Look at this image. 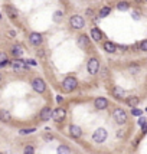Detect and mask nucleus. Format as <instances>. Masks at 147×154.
<instances>
[{
	"mask_svg": "<svg viewBox=\"0 0 147 154\" xmlns=\"http://www.w3.org/2000/svg\"><path fill=\"white\" fill-rule=\"evenodd\" d=\"M1 62H7V56H6V54H3V52H0V64Z\"/></svg>",
	"mask_w": 147,
	"mask_h": 154,
	"instance_id": "nucleus-28",
	"label": "nucleus"
},
{
	"mask_svg": "<svg viewBox=\"0 0 147 154\" xmlns=\"http://www.w3.org/2000/svg\"><path fill=\"white\" fill-rule=\"evenodd\" d=\"M51 118H52V111H51V108L45 107L43 110L41 111V120H42V121H48V120H51Z\"/></svg>",
	"mask_w": 147,
	"mask_h": 154,
	"instance_id": "nucleus-14",
	"label": "nucleus"
},
{
	"mask_svg": "<svg viewBox=\"0 0 147 154\" xmlns=\"http://www.w3.org/2000/svg\"><path fill=\"white\" fill-rule=\"evenodd\" d=\"M107 130L105 128H98V130H95L94 132V135H92V140L95 141V143H104L105 140H107Z\"/></svg>",
	"mask_w": 147,
	"mask_h": 154,
	"instance_id": "nucleus-3",
	"label": "nucleus"
},
{
	"mask_svg": "<svg viewBox=\"0 0 147 154\" xmlns=\"http://www.w3.org/2000/svg\"><path fill=\"white\" fill-rule=\"evenodd\" d=\"M30 132H35V128H25V130H20L19 134H20V135H25V134H30Z\"/></svg>",
	"mask_w": 147,
	"mask_h": 154,
	"instance_id": "nucleus-25",
	"label": "nucleus"
},
{
	"mask_svg": "<svg viewBox=\"0 0 147 154\" xmlns=\"http://www.w3.org/2000/svg\"><path fill=\"white\" fill-rule=\"evenodd\" d=\"M69 153H71V150H69L67 145H61L58 148V154H69Z\"/></svg>",
	"mask_w": 147,
	"mask_h": 154,
	"instance_id": "nucleus-22",
	"label": "nucleus"
},
{
	"mask_svg": "<svg viewBox=\"0 0 147 154\" xmlns=\"http://www.w3.org/2000/svg\"><path fill=\"white\" fill-rule=\"evenodd\" d=\"M133 17H134V19H138V17H140V13H138V12H134V13H133Z\"/></svg>",
	"mask_w": 147,
	"mask_h": 154,
	"instance_id": "nucleus-31",
	"label": "nucleus"
},
{
	"mask_svg": "<svg viewBox=\"0 0 147 154\" xmlns=\"http://www.w3.org/2000/svg\"><path fill=\"white\" fill-rule=\"evenodd\" d=\"M32 87H33V89L36 91V92H45V81L43 79H41V78H35L33 81H32Z\"/></svg>",
	"mask_w": 147,
	"mask_h": 154,
	"instance_id": "nucleus-6",
	"label": "nucleus"
},
{
	"mask_svg": "<svg viewBox=\"0 0 147 154\" xmlns=\"http://www.w3.org/2000/svg\"><path fill=\"white\" fill-rule=\"evenodd\" d=\"M94 105H95L97 110H105L108 107V101L105 98H97L95 102H94Z\"/></svg>",
	"mask_w": 147,
	"mask_h": 154,
	"instance_id": "nucleus-11",
	"label": "nucleus"
},
{
	"mask_svg": "<svg viewBox=\"0 0 147 154\" xmlns=\"http://www.w3.org/2000/svg\"><path fill=\"white\" fill-rule=\"evenodd\" d=\"M12 54L16 56V58H19V56H22L23 54V49L22 46H19V45H16V46H13V49H12Z\"/></svg>",
	"mask_w": 147,
	"mask_h": 154,
	"instance_id": "nucleus-19",
	"label": "nucleus"
},
{
	"mask_svg": "<svg viewBox=\"0 0 147 154\" xmlns=\"http://www.w3.org/2000/svg\"><path fill=\"white\" fill-rule=\"evenodd\" d=\"M0 17H1V14H0Z\"/></svg>",
	"mask_w": 147,
	"mask_h": 154,
	"instance_id": "nucleus-35",
	"label": "nucleus"
},
{
	"mask_svg": "<svg viewBox=\"0 0 147 154\" xmlns=\"http://www.w3.org/2000/svg\"><path fill=\"white\" fill-rule=\"evenodd\" d=\"M138 102H140V99L137 98V97H130V98L127 99V104H128V107H131V108H136L137 105H138Z\"/></svg>",
	"mask_w": 147,
	"mask_h": 154,
	"instance_id": "nucleus-17",
	"label": "nucleus"
},
{
	"mask_svg": "<svg viewBox=\"0 0 147 154\" xmlns=\"http://www.w3.org/2000/svg\"><path fill=\"white\" fill-rule=\"evenodd\" d=\"M78 45L81 49H84V51H87L88 48H90V39H88V36H85V35H81L78 38Z\"/></svg>",
	"mask_w": 147,
	"mask_h": 154,
	"instance_id": "nucleus-9",
	"label": "nucleus"
},
{
	"mask_svg": "<svg viewBox=\"0 0 147 154\" xmlns=\"http://www.w3.org/2000/svg\"><path fill=\"white\" fill-rule=\"evenodd\" d=\"M65 117H67V112L64 108H56L55 111H52V118L55 120V121L61 122L65 120Z\"/></svg>",
	"mask_w": 147,
	"mask_h": 154,
	"instance_id": "nucleus-8",
	"label": "nucleus"
},
{
	"mask_svg": "<svg viewBox=\"0 0 147 154\" xmlns=\"http://www.w3.org/2000/svg\"><path fill=\"white\" fill-rule=\"evenodd\" d=\"M10 112L9 111H6V110H1L0 111V121H3V122H9L10 121Z\"/></svg>",
	"mask_w": 147,
	"mask_h": 154,
	"instance_id": "nucleus-16",
	"label": "nucleus"
},
{
	"mask_svg": "<svg viewBox=\"0 0 147 154\" xmlns=\"http://www.w3.org/2000/svg\"><path fill=\"white\" fill-rule=\"evenodd\" d=\"M77 85H78V81L74 77H68V78H65L64 82H62V89L65 92H71V91H74V89L77 88Z\"/></svg>",
	"mask_w": 147,
	"mask_h": 154,
	"instance_id": "nucleus-1",
	"label": "nucleus"
},
{
	"mask_svg": "<svg viewBox=\"0 0 147 154\" xmlns=\"http://www.w3.org/2000/svg\"><path fill=\"white\" fill-rule=\"evenodd\" d=\"M140 49H141V51H144V52H147V39H146V40H143V42L140 43Z\"/></svg>",
	"mask_w": 147,
	"mask_h": 154,
	"instance_id": "nucleus-27",
	"label": "nucleus"
},
{
	"mask_svg": "<svg viewBox=\"0 0 147 154\" xmlns=\"http://www.w3.org/2000/svg\"><path fill=\"white\" fill-rule=\"evenodd\" d=\"M91 38L95 40V42H100L102 38V33L100 29H97V27H94V29H91Z\"/></svg>",
	"mask_w": 147,
	"mask_h": 154,
	"instance_id": "nucleus-15",
	"label": "nucleus"
},
{
	"mask_svg": "<svg viewBox=\"0 0 147 154\" xmlns=\"http://www.w3.org/2000/svg\"><path fill=\"white\" fill-rule=\"evenodd\" d=\"M28 64H29V65H36V62H35V61H33V59H28Z\"/></svg>",
	"mask_w": 147,
	"mask_h": 154,
	"instance_id": "nucleus-30",
	"label": "nucleus"
},
{
	"mask_svg": "<svg viewBox=\"0 0 147 154\" xmlns=\"http://www.w3.org/2000/svg\"><path fill=\"white\" fill-rule=\"evenodd\" d=\"M104 49H105V52L113 54V52H115V45H114L113 42H105V43H104Z\"/></svg>",
	"mask_w": 147,
	"mask_h": 154,
	"instance_id": "nucleus-18",
	"label": "nucleus"
},
{
	"mask_svg": "<svg viewBox=\"0 0 147 154\" xmlns=\"http://www.w3.org/2000/svg\"><path fill=\"white\" fill-rule=\"evenodd\" d=\"M128 7H130V4H128V3H127V1H120V3H118V4H117V9H118V10H128Z\"/></svg>",
	"mask_w": 147,
	"mask_h": 154,
	"instance_id": "nucleus-21",
	"label": "nucleus"
},
{
	"mask_svg": "<svg viewBox=\"0 0 147 154\" xmlns=\"http://www.w3.org/2000/svg\"><path fill=\"white\" fill-rule=\"evenodd\" d=\"M128 71H130L131 74H137V72L140 71V66H137V65H131L130 68H128Z\"/></svg>",
	"mask_w": 147,
	"mask_h": 154,
	"instance_id": "nucleus-26",
	"label": "nucleus"
},
{
	"mask_svg": "<svg viewBox=\"0 0 147 154\" xmlns=\"http://www.w3.org/2000/svg\"><path fill=\"white\" fill-rule=\"evenodd\" d=\"M110 12H111L110 7H102L101 10H100V16H101V17H105V16H108Z\"/></svg>",
	"mask_w": 147,
	"mask_h": 154,
	"instance_id": "nucleus-23",
	"label": "nucleus"
},
{
	"mask_svg": "<svg viewBox=\"0 0 147 154\" xmlns=\"http://www.w3.org/2000/svg\"><path fill=\"white\" fill-rule=\"evenodd\" d=\"M69 132H71V135L72 137H75V138H79L81 135H82V130H81V127L78 125H69Z\"/></svg>",
	"mask_w": 147,
	"mask_h": 154,
	"instance_id": "nucleus-12",
	"label": "nucleus"
},
{
	"mask_svg": "<svg viewBox=\"0 0 147 154\" xmlns=\"http://www.w3.org/2000/svg\"><path fill=\"white\" fill-rule=\"evenodd\" d=\"M0 154H3V153H0Z\"/></svg>",
	"mask_w": 147,
	"mask_h": 154,
	"instance_id": "nucleus-36",
	"label": "nucleus"
},
{
	"mask_svg": "<svg viewBox=\"0 0 147 154\" xmlns=\"http://www.w3.org/2000/svg\"><path fill=\"white\" fill-rule=\"evenodd\" d=\"M0 81H1V74H0Z\"/></svg>",
	"mask_w": 147,
	"mask_h": 154,
	"instance_id": "nucleus-34",
	"label": "nucleus"
},
{
	"mask_svg": "<svg viewBox=\"0 0 147 154\" xmlns=\"http://www.w3.org/2000/svg\"><path fill=\"white\" fill-rule=\"evenodd\" d=\"M133 115H141V111L137 110V108H133Z\"/></svg>",
	"mask_w": 147,
	"mask_h": 154,
	"instance_id": "nucleus-29",
	"label": "nucleus"
},
{
	"mask_svg": "<svg viewBox=\"0 0 147 154\" xmlns=\"http://www.w3.org/2000/svg\"><path fill=\"white\" fill-rule=\"evenodd\" d=\"M87 69H88V72H90L91 75H95L98 72V69H100L98 59L97 58H91L90 61H88V64H87Z\"/></svg>",
	"mask_w": 147,
	"mask_h": 154,
	"instance_id": "nucleus-4",
	"label": "nucleus"
},
{
	"mask_svg": "<svg viewBox=\"0 0 147 154\" xmlns=\"http://www.w3.org/2000/svg\"><path fill=\"white\" fill-rule=\"evenodd\" d=\"M23 154H35V148L32 147V145H28V147H25Z\"/></svg>",
	"mask_w": 147,
	"mask_h": 154,
	"instance_id": "nucleus-24",
	"label": "nucleus"
},
{
	"mask_svg": "<svg viewBox=\"0 0 147 154\" xmlns=\"http://www.w3.org/2000/svg\"><path fill=\"white\" fill-rule=\"evenodd\" d=\"M113 94H114V97H115V98H118V99H125V91L121 88V87H114Z\"/></svg>",
	"mask_w": 147,
	"mask_h": 154,
	"instance_id": "nucleus-13",
	"label": "nucleus"
},
{
	"mask_svg": "<svg viewBox=\"0 0 147 154\" xmlns=\"http://www.w3.org/2000/svg\"><path fill=\"white\" fill-rule=\"evenodd\" d=\"M12 68H13L14 72H25L28 69V64L22 59H16V61L12 62Z\"/></svg>",
	"mask_w": 147,
	"mask_h": 154,
	"instance_id": "nucleus-5",
	"label": "nucleus"
},
{
	"mask_svg": "<svg viewBox=\"0 0 147 154\" xmlns=\"http://www.w3.org/2000/svg\"><path fill=\"white\" fill-rule=\"evenodd\" d=\"M113 117H114V121L117 122V124H120V125L125 124V121H127V114H125V111L121 110V108L114 110Z\"/></svg>",
	"mask_w": 147,
	"mask_h": 154,
	"instance_id": "nucleus-2",
	"label": "nucleus"
},
{
	"mask_svg": "<svg viewBox=\"0 0 147 154\" xmlns=\"http://www.w3.org/2000/svg\"><path fill=\"white\" fill-rule=\"evenodd\" d=\"M143 132H147V122L143 124Z\"/></svg>",
	"mask_w": 147,
	"mask_h": 154,
	"instance_id": "nucleus-33",
	"label": "nucleus"
},
{
	"mask_svg": "<svg viewBox=\"0 0 147 154\" xmlns=\"http://www.w3.org/2000/svg\"><path fill=\"white\" fill-rule=\"evenodd\" d=\"M29 40H30V43L35 45V46H38V45L42 43V35L41 33H30V36H29Z\"/></svg>",
	"mask_w": 147,
	"mask_h": 154,
	"instance_id": "nucleus-10",
	"label": "nucleus"
},
{
	"mask_svg": "<svg viewBox=\"0 0 147 154\" xmlns=\"http://www.w3.org/2000/svg\"><path fill=\"white\" fill-rule=\"evenodd\" d=\"M71 26L74 27V29H82L84 26H85V20H84V17H81V16H72L71 17Z\"/></svg>",
	"mask_w": 147,
	"mask_h": 154,
	"instance_id": "nucleus-7",
	"label": "nucleus"
},
{
	"mask_svg": "<svg viewBox=\"0 0 147 154\" xmlns=\"http://www.w3.org/2000/svg\"><path fill=\"white\" fill-rule=\"evenodd\" d=\"M4 9H6L7 14H9L10 17H17V10H16L14 7H12V6H6Z\"/></svg>",
	"mask_w": 147,
	"mask_h": 154,
	"instance_id": "nucleus-20",
	"label": "nucleus"
},
{
	"mask_svg": "<svg viewBox=\"0 0 147 154\" xmlns=\"http://www.w3.org/2000/svg\"><path fill=\"white\" fill-rule=\"evenodd\" d=\"M52 138H54V137H52L51 134H46L45 135V140H52Z\"/></svg>",
	"mask_w": 147,
	"mask_h": 154,
	"instance_id": "nucleus-32",
	"label": "nucleus"
}]
</instances>
